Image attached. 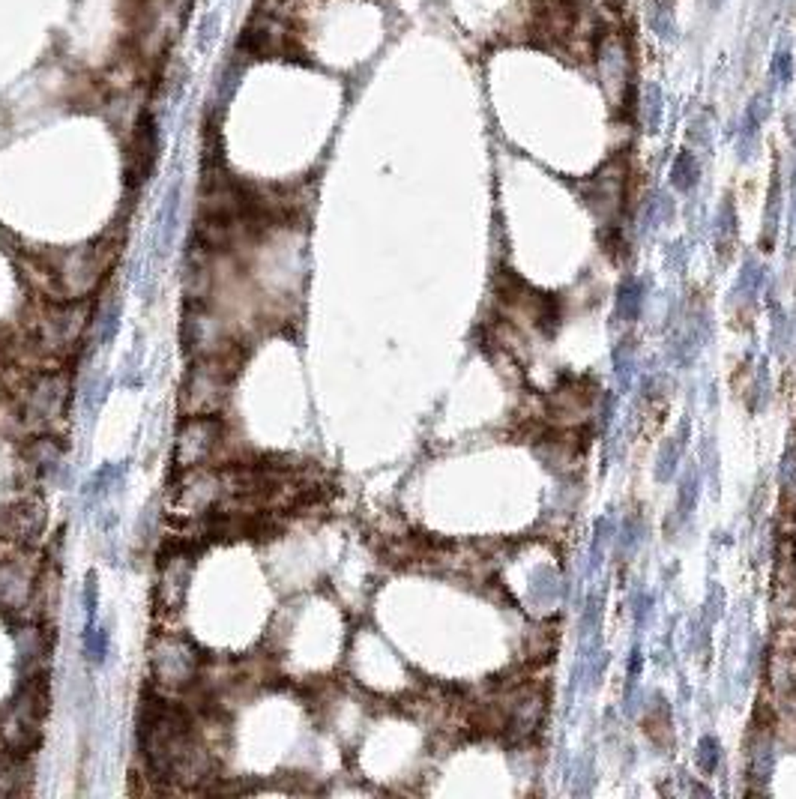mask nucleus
Listing matches in <instances>:
<instances>
[{
	"mask_svg": "<svg viewBox=\"0 0 796 799\" xmlns=\"http://www.w3.org/2000/svg\"><path fill=\"white\" fill-rule=\"evenodd\" d=\"M141 745L150 773L156 778H174L189 770V757L195 754L189 743V724L183 713L171 706H147L141 719Z\"/></svg>",
	"mask_w": 796,
	"mask_h": 799,
	"instance_id": "obj_1",
	"label": "nucleus"
},
{
	"mask_svg": "<svg viewBox=\"0 0 796 799\" xmlns=\"http://www.w3.org/2000/svg\"><path fill=\"white\" fill-rule=\"evenodd\" d=\"M626 183H629V168L626 162L617 159L605 165L593 180L584 186V198L593 207L596 216L605 225H614L626 204Z\"/></svg>",
	"mask_w": 796,
	"mask_h": 799,
	"instance_id": "obj_2",
	"label": "nucleus"
},
{
	"mask_svg": "<svg viewBox=\"0 0 796 799\" xmlns=\"http://www.w3.org/2000/svg\"><path fill=\"white\" fill-rule=\"evenodd\" d=\"M213 444H216V423L213 419H195L177 437V461L183 467L198 464L201 458H207Z\"/></svg>",
	"mask_w": 796,
	"mask_h": 799,
	"instance_id": "obj_3",
	"label": "nucleus"
},
{
	"mask_svg": "<svg viewBox=\"0 0 796 799\" xmlns=\"http://www.w3.org/2000/svg\"><path fill=\"white\" fill-rule=\"evenodd\" d=\"M695 177H698V168L692 153H680L677 162H673V183H677L680 189H689L692 183H695Z\"/></svg>",
	"mask_w": 796,
	"mask_h": 799,
	"instance_id": "obj_4",
	"label": "nucleus"
},
{
	"mask_svg": "<svg viewBox=\"0 0 796 799\" xmlns=\"http://www.w3.org/2000/svg\"><path fill=\"white\" fill-rule=\"evenodd\" d=\"M22 578L15 569H0V602H18L22 599Z\"/></svg>",
	"mask_w": 796,
	"mask_h": 799,
	"instance_id": "obj_5",
	"label": "nucleus"
},
{
	"mask_svg": "<svg viewBox=\"0 0 796 799\" xmlns=\"http://www.w3.org/2000/svg\"><path fill=\"white\" fill-rule=\"evenodd\" d=\"M659 6H662V9H668V6H671V0H659Z\"/></svg>",
	"mask_w": 796,
	"mask_h": 799,
	"instance_id": "obj_6",
	"label": "nucleus"
},
{
	"mask_svg": "<svg viewBox=\"0 0 796 799\" xmlns=\"http://www.w3.org/2000/svg\"><path fill=\"white\" fill-rule=\"evenodd\" d=\"M282 4H294V0H282Z\"/></svg>",
	"mask_w": 796,
	"mask_h": 799,
	"instance_id": "obj_7",
	"label": "nucleus"
}]
</instances>
